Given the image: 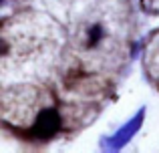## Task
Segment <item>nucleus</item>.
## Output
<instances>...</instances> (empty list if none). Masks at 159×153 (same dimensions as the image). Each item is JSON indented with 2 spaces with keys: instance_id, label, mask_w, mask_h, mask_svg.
Instances as JSON below:
<instances>
[{
  "instance_id": "nucleus-2",
  "label": "nucleus",
  "mask_w": 159,
  "mask_h": 153,
  "mask_svg": "<svg viewBox=\"0 0 159 153\" xmlns=\"http://www.w3.org/2000/svg\"><path fill=\"white\" fill-rule=\"evenodd\" d=\"M61 129V115L57 109H43L36 115L34 123L30 127V137L36 141H48Z\"/></svg>"
},
{
  "instance_id": "nucleus-1",
  "label": "nucleus",
  "mask_w": 159,
  "mask_h": 153,
  "mask_svg": "<svg viewBox=\"0 0 159 153\" xmlns=\"http://www.w3.org/2000/svg\"><path fill=\"white\" fill-rule=\"evenodd\" d=\"M143 119H145V109H139L117 133H113L111 137H103L101 139V147L105 151H119L121 147H125L137 135V131H139L141 125H143Z\"/></svg>"
},
{
  "instance_id": "nucleus-3",
  "label": "nucleus",
  "mask_w": 159,
  "mask_h": 153,
  "mask_svg": "<svg viewBox=\"0 0 159 153\" xmlns=\"http://www.w3.org/2000/svg\"><path fill=\"white\" fill-rule=\"evenodd\" d=\"M101 36H103L101 26H93V28L89 30V47H95V44L101 40Z\"/></svg>"
}]
</instances>
